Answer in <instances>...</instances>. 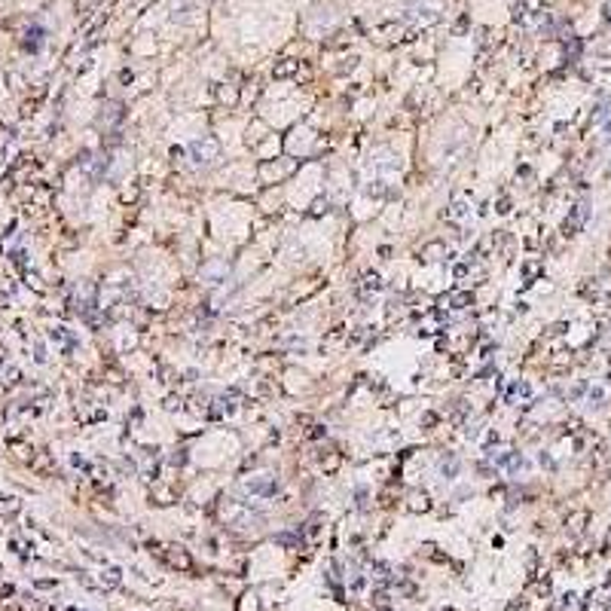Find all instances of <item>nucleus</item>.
Listing matches in <instances>:
<instances>
[{
  "label": "nucleus",
  "mask_w": 611,
  "mask_h": 611,
  "mask_svg": "<svg viewBox=\"0 0 611 611\" xmlns=\"http://www.w3.org/2000/svg\"><path fill=\"white\" fill-rule=\"evenodd\" d=\"M449 303H453V309H465V306L474 303V296H471V294H453V296H449Z\"/></svg>",
  "instance_id": "obj_3"
},
{
  "label": "nucleus",
  "mask_w": 611,
  "mask_h": 611,
  "mask_svg": "<svg viewBox=\"0 0 611 611\" xmlns=\"http://www.w3.org/2000/svg\"><path fill=\"white\" fill-rule=\"evenodd\" d=\"M364 287H367V291H379V287H382V281H379V275H367V278H364Z\"/></svg>",
  "instance_id": "obj_5"
},
{
  "label": "nucleus",
  "mask_w": 611,
  "mask_h": 611,
  "mask_svg": "<svg viewBox=\"0 0 611 611\" xmlns=\"http://www.w3.org/2000/svg\"><path fill=\"white\" fill-rule=\"evenodd\" d=\"M296 67H299V61H294V59H284V61H278V64L272 67V77H275V79H284V77L296 74Z\"/></svg>",
  "instance_id": "obj_2"
},
{
  "label": "nucleus",
  "mask_w": 611,
  "mask_h": 611,
  "mask_svg": "<svg viewBox=\"0 0 611 611\" xmlns=\"http://www.w3.org/2000/svg\"><path fill=\"white\" fill-rule=\"evenodd\" d=\"M190 153H193V159L199 165H208V162L217 159V153H220V144H217V138H202V141H196L190 147Z\"/></svg>",
  "instance_id": "obj_1"
},
{
  "label": "nucleus",
  "mask_w": 611,
  "mask_h": 611,
  "mask_svg": "<svg viewBox=\"0 0 611 611\" xmlns=\"http://www.w3.org/2000/svg\"><path fill=\"white\" fill-rule=\"evenodd\" d=\"M440 471H443L446 477H455V471H458V462H455L453 455H449V458H443V462H440Z\"/></svg>",
  "instance_id": "obj_4"
}]
</instances>
